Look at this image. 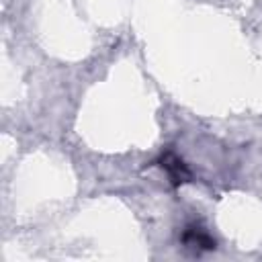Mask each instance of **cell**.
Masks as SVG:
<instances>
[{
  "mask_svg": "<svg viewBox=\"0 0 262 262\" xmlns=\"http://www.w3.org/2000/svg\"><path fill=\"white\" fill-rule=\"evenodd\" d=\"M182 242L186 246H194L201 250H213L215 248V239H211V235L201 227H188L182 235Z\"/></svg>",
  "mask_w": 262,
  "mask_h": 262,
  "instance_id": "obj_2",
  "label": "cell"
},
{
  "mask_svg": "<svg viewBox=\"0 0 262 262\" xmlns=\"http://www.w3.org/2000/svg\"><path fill=\"white\" fill-rule=\"evenodd\" d=\"M160 166L168 172V176H170V180H172L174 186H178V184L190 180V172H188V168H186L184 162H182L176 154H172V151H166V154L160 158Z\"/></svg>",
  "mask_w": 262,
  "mask_h": 262,
  "instance_id": "obj_1",
  "label": "cell"
}]
</instances>
